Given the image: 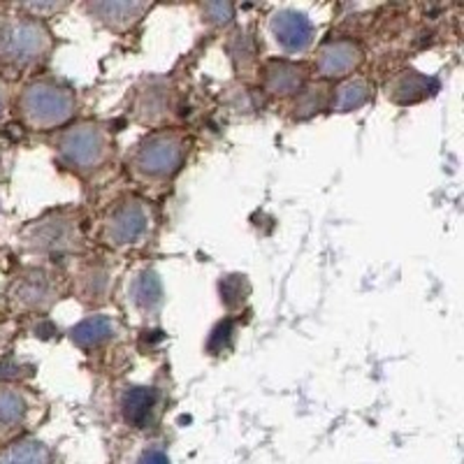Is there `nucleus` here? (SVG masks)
<instances>
[{
	"label": "nucleus",
	"instance_id": "7",
	"mask_svg": "<svg viewBox=\"0 0 464 464\" xmlns=\"http://www.w3.org/2000/svg\"><path fill=\"white\" fill-rule=\"evenodd\" d=\"M70 293L68 275L53 263L19 269L5 290V304L16 316H43Z\"/></svg>",
	"mask_w": 464,
	"mask_h": 464
},
{
	"label": "nucleus",
	"instance_id": "3",
	"mask_svg": "<svg viewBox=\"0 0 464 464\" xmlns=\"http://www.w3.org/2000/svg\"><path fill=\"white\" fill-rule=\"evenodd\" d=\"M12 12H0V77L14 82L19 77H35V72L49 63L56 37L47 22L33 19L10 7Z\"/></svg>",
	"mask_w": 464,
	"mask_h": 464
},
{
	"label": "nucleus",
	"instance_id": "24",
	"mask_svg": "<svg viewBox=\"0 0 464 464\" xmlns=\"http://www.w3.org/2000/svg\"><path fill=\"white\" fill-rule=\"evenodd\" d=\"M14 98H16L14 84L0 77V121H3L12 110H14Z\"/></svg>",
	"mask_w": 464,
	"mask_h": 464
},
{
	"label": "nucleus",
	"instance_id": "6",
	"mask_svg": "<svg viewBox=\"0 0 464 464\" xmlns=\"http://www.w3.org/2000/svg\"><path fill=\"white\" fill-rule=\"evenodd\" d=\"M80 110L72 86L47 74L28 77L16 91L14 116L31 132H58L70 126Z\"/></svg>",
	"mask_w": 464,
	"mask_h": 464
},
{
	"label": "nucleus",
	"instance_id": "18",
	"mask_svg": "<svg viewBox=\"0 0 464 464\" xmlns=\"http://www.w3.org/2000/svg\"><path fill=\"white\" fill-rule=\"evenodd\" d=\"M159 406V391L147 385H130L121 397V413L132 428H147Z\"/></svg>",
	"mask_w": 464,
	"mask_h": 464
},
{
	"label": "nucleus",
	"instance_id": "16",
	"mask_svg": "<svg viewBox=\"0 0 464 464\" xmlns=\"http://www.w3.org/2000/svg\"><path fill=\"white\" fill-rule=\"evenodd\" d=\"M128 304L142 321H151L159 316L160 306H163V288H160L156 272L142 269L128 281Z\"/></svg>",
	"mask_w": 464,
	"mask_h": 464
},
{
	"label": "nucleus",
	"instance_id": "22",
	"mask_svg": "<svg viewBox=\"0 0 464 464\" xmlns=\"http://www.w3.org/2000/svg\"><path fill=\"white\" fill-rule=\"evenodd\" d=\"M16 10L24 12V14L33 16V19H40V22H47L49 16L61 14V12L68 10V3H22V5H14Z\"/></svg>",
	"mask_w": 464,
	"mask_h": 464
},
{
	"label": "nucleus",
	"instance_id": "25",
	"mask_svg": "<svg viewBox=\"0 0 464 464\" xmlns=\"http://www.w3.org/2000/svg\"><path fill=\"white\" fill-rule=\"evenodd\" d=\"M138 464H169V459L165 458L163 450L151 449V450H147V453L142 455V459H140Z\"/></svg>",
	"mask_w": 464,
	"mask_h": 464
},
{
	"label": "nucleus",
	"instance_id": "10",
	"mask_svg": "<svg viewBox=\"0 0 464 464\" xmlns=\"http://www.w3.org/2000/svg\"><path fill=\"white\" fill-rule=\"evenodd\" d=\"M364 47L353 40V37H339V40H327L318 44L312 56L309 70L318 82L337 84V82L348 80L358 74L364 65Z\"/></svg>",
	"mask_w": 464,
	"mask_h": 464
},
{
	"label": "nucleus",
	"instance_id": "21",
	"mask_svg": "<svg viewBox=\"0 0 464 464\" xmlns=\"http://www.w3.org/2000/svg\"><path fill=\"white\" fill-rule=\"evenodd\" d=\"M0 464H53V459L44 443L22 437L0 449Z\"/></svg>",
	"mask_w": 464,
	"mask_h": 464
},
{
	"label": "nucleus",
	"instance_id": "19",
	"mask_svg": "<svg viewBox=\"0 0 464 464\" xmlns=\"http://www.w3.org/2000/svg\"><path fill=\"white\" fill-rule=\"evenodd\" d=\"M330 93H333V84L327 82H306L304 89L293 98V116L297 121H304V119H312V116L321 114V111L330 110Z\"/></svg>",
	"mask_w": 464,
	"mask_h": 464
},
{
	"label": "nucleus",
	"instance_id": "15",
	"mask_svg": "<svg viewBox=\"0 0 464 464\" xmlns=\"http://www.w3.org/2000/svg\"><path fill=\"white\" fill-rule=\"evenodd\" d=\"M434 91H437V80L413 68L395 72L383 86L385 98L395 105H416V102L428 101Z\"/></svg>",
	"mask_w": 464,
	"mask_h": 464
},
{
	"label": "nucleus",
	"instance_id": "8",
	"mask_svg": "<svg viewBox=\"0 0 464 464\" xmlns=\"http://www.w3.org/2000/svg\"><path fill=\"white\" fill-rule=\"evenodd\" d=\"M260 35L272 56L293 61V58L312 52L316 44L318 28L312 22V16L297 7H275L265 16Z\"/></svg>",
	"mask_w": 464,
	"mask_h": 464
},
{
	"label": "nucleus",
	"instance_id": "11",
	"mask_svg": "<svg viewBox=\"0 0 464 464\" xmlns=\"http://www.w3.org/2000/svg\"><path fill=\"white\" fill-rule=\"evenodd\" d=\"M72 272L68 275V288L89 309L107 304L114 293V272L107 258L101 256H77Z\"/></svg>",
	"mask_w": 464,
	"mask_h": 464
},
{
	"label": "nucleus",
	"instance_id": "2",
	"mask_svg": "<svg viewBox=\"0 0 464 464\" xmlns=\"http://www.w3.org/2000/svg\"><path fill=\"white\" fill-rule=\"evenodd\" d=\"M193 151V138L184 128L168 126L149 130L147 135L132 144L123 159L130 181L142 188H160L169 186L188 163Z\"/></svg>",
	"mask_w": 464,
	"mask_h": 464
},
{
	"label": "nucleus",
	"instance_id": "1",
	"mask_svg": "<svg viewBox=\"0 0 464 464\" xmlns=\"http://www.w3.org/2000/svg\"><path fill=\"white\" fill-rule=\"evenodd\" d=\"M89 223L80 207H58L16 232V248L40 263L72 260L89 248Z\"/></svg>",
	"mask_w": 464,
	"mask_h": 464
},
{
	"label": "nucleus",
	"instance_id": "23",
	"mask_svg": "<svg viewBox=\"0 0 464 464\" xmlns=\"http://www.w3.org/2000/svg\"><path fill=\"white\" fill-rule=\"evenodd\" d=\"M202 16H207V24H214V26H223L232 19L235 14V7L227 5V3H217V5H200Z\"/></svg>",
	"mask_w": 464,
	"mask_h": 464
},
{
	"label": "nucleus",
	"instance_id": "14",
	"mask_svg": "<svg viewBox=\"0 0 464 464\" xmlns=\"http://www.w3.org/2000/svg\"><path fill=\"white\" fill-rule=\"evenodd\" d=\"M312 77V70L306 63L285 61V58H269L260 68V86L269 98L293 101Z\"/></svg>",
	"mask_w": 464,
	"mask_h": 464
},
{
	"label": "nucleus",
	"instance_id": "17",
	"mask_svg": "<svg viewBox=\"0 0 464 464\" xmlns=\"http://www.w3.org/2000/svg\"><path fill=\"white\" fill-rule=\"evenodd\" d=\"M374 98V82L364 74H353L348 80L333 84V93H330V110L337 114H346V111H355L364 107Z\"/></svg>",
	"mask_w": 464,
	"mask_h": 464
},
{
	"label": "nucleus",
	"instance_id": "5",
	"mask_svg": "<svg viewBox=\"0 0 464 464\" xmlns=\"http://www.w3.org/2000/svg\"><path fill=\"white\" fill-rule=\"evenodd\" d=\"M159 209L140 193L114 198L93 223V237L110 254H128L147 246L159 230Z\"/></svg>",
	"mask_w": 464,
	"mask_h": 464
},
{
	"label": "nucleus",
	"instance_id": "13",
	"mask_svg": "<svg viewBox=\"0 0 464 464\" xmlns=\"http://www.w3.org/2000/svg\"><path fill=\"white\" fill-rule=\"evenodd\" d=\"M82 10L91 22L98 24L101 28L123 35V33H130L138 24H142L144 16L153 10V5L132 3V0H89L82 5Z\"/></svg>",
	"mask_w": 464,
	"mask_h": 464
},
{
	"label": "nucleus",
	"instance_id": "9",
	"mask_svg": "<svg viewBox=\"0 0 464 464\" xmlns=\"http://www.w3.org/2000/svg\"><path fill=\"white\" fill-rule=\"evenodd\" d=\"M44 413L43 400L19 383H0V449L22 439Z\"/></svg>",
	"mask_w": 464,
	"mask_h": 464
},
{
	"label": "nucleus",
	"instance_id": "12",
	"mask_svg": "<svg viewBox=\"0 0 464 464\" xmlns=\"http://www.w3.org/2000/svg\"><path fill=\"white\" fill-rule=\"evenodd\" d=\"M132 119L140 126H147L151 130L172 126L174 116V93L165 80H147L132 93L130 111Z\"/></svg>",
	"mask_w": 464,
	"mask_h": 464
},
{
	"label": "nucleus",
	"instance_id": "20",
	"mask_svg": "<svg viewBox=\"0 0 464 464\" xmlns=\"http://www.w3.org/2000/svg\"><path fill=\"white\" fill-rule=\"evenodd\" d=\"M116 334V321L114 318L105 316V314H95V316L84 318L77 327H72L70 339L84 351L91 348H98L102 343L111 342V337Z\"/></svg>",
	"mask_w": 464,
	"mask_h": 464
},
{
	"label": "nucleus",
	"instance_id": "4",
	"mask_svg": "<svg viewBox=\"0 0 464 464\" xmlns=\"http://www.w3.org/2000/svg\"><path fill=\"white\" fill-rule=\"evenodd\" d=\"M52 151L63 172H70L77 179H91L114 163V128L101 119H74L53 135Z\"/></svg>",
	"mask_w": 464,
	"mask_h": 464
}]
</instances>
